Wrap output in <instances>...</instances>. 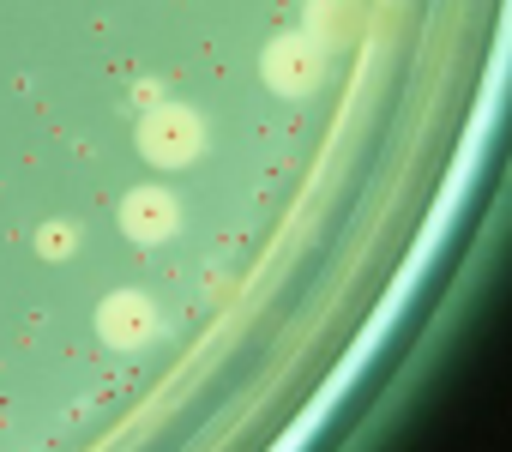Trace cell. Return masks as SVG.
Listing matches in <instances>:
<instances>
[{"label":"cell","instance_id":"6da1fadb","mask_svg":"<svg viewBox=\"0 0 512 452\" xmlns=\"http://www.w3.org/2000/svg\"><path fill=\"white\" fill-rule=\"evenodd\" d=\"M133 139H139V157H145V163H157V169H187V163H199V151H205V121H199L187 103H157V109L139 115Z\"/></svg>","mask_w":512,"mask_h":452},{"label":"cell","instance_id":"7a4b0ae2","mask_svg":"<svg viewBox=\"0 0 512 452\" xmlns=\"http://www.w3.org/2000/svg\"><path fill=\"white\" fill-rule=\"evenodd\" d=\"M260 79H266L278 97H314V91L326 85V49H320L308 31H284V37L266 43Z\"/></svg>","mask_w":512,"mask_h":452},{"label":"cell","instance_id":"3957f363","mask_svg":"<svg viewBox=\"0 0 512 452\" xmlns=\"http://www.w3.org/2000/svg\"><path fill=\"white\" fill-rule=\"evenodd\" d=\"M157 326H163V314H157V302L145 290H115L97 308V338L109 350H145L157 338Z\"/></svg>","mask_w":512,"mask_h":452},{"label":"cell","instance_id":"277c9868","mask_svg":"<svg viewBox=\"0 0 512 452\" xmlns=\"http://www.w3.org/2000/svg\"><path fill=\"white\" fill-rule=\"evenodd\" d=\"M115 217H121V230L139 248H163L181 230V199L169 187H133V193H121V211Z\"/></svg>","mask_w":512,"mask_h":452},{"label":"cell","instance_id":"5b68a950","mask_svg":"<svg viewBox=\"0 0 512 452\" xmlns=\"http://www.w3.org/2000/svg\"><path fill=\"white\" fill-rule=\"evenodd\" d=\"M356 0H308V37L320 43V49H338V43H350L356 37Z\"/></svg>","mask_w":512,"mask_h":452},{"label":"cell","instance_id":"8992f818","mask_svg":"<svg viewBox=\"0 0 512 452\" xmlns=\"http://www.w3.org/2000/svg\"><path fill=\"white\" fill-rule=\"evenodd\" d=\"M79 248V230H73V223H43V230H37V254L43 260H67Z\"/></svg>","mask_w":512,"mask_h":452}]
</instances>
